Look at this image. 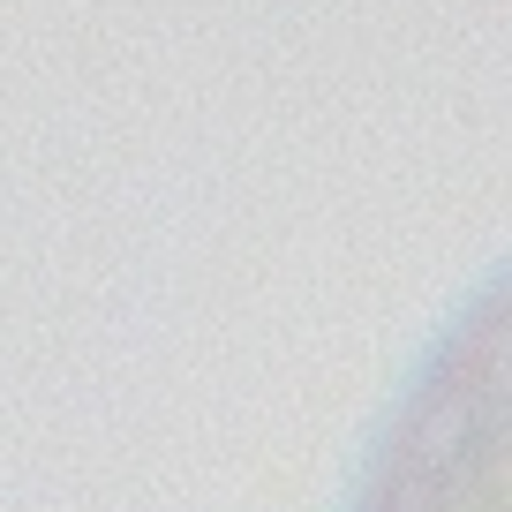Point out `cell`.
Here are the masks:
<instances>
[{"label":"cell","mask_w":512,"mask_h":512,"mask_svg":"<svg viewBox=\"0 0 512 512\" xmlns=\"http://www.w3.org/2000/svg\"><path fill=\"white\" fill-rule=\"evenodd\" d=\"M505 384H497V309H475L415 384L392 452L369 475L362 512H505Z\"/></svg>","instance_id":"obj_1"}]
</instances>
